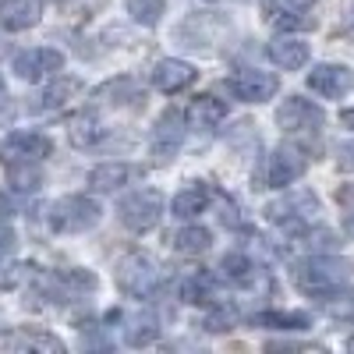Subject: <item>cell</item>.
<instances>
[{"instance_id": "7402d4cb", "label": "cell", "mask_w": 354, "mask_h": 354, "mask_svg": "<svg viewBox=\"0 0 354 354\" xmlns=\"http://www.w3.org/2000/svg\"><path fill=\"white\" fill-rule=\"evenodd\" d=\"M68 131H71V142L78 145V149H82V145L88 149V145H96V142L106 135V128L96 121L93 113H78L75 121H71V128H68Z\"/></svg>"}, {"instance_id": "9c48e42d", "label": "cell", "mask_w": 354, "mask_h": 354, "mask_svg": "<svg viewBox=\"0 0 354 354\" xmlns=\"http://www.w3.org/2000/svg\"><path fill=\"white\" fill-rule=\"evenodd\" d=\"M230 93L245 100V103H266L277 96V78L270 71H255V68H245L230 78Z\"/></svg>"}, {"instance_id": "cb8c5ba5", "label": "cell", "mask_w": 354, "mask_h": 354, "mask_svg": "<svg viewBox=\"0 0 354 354\" xmlns=\"http://www.w3.org/2000/svg\"><path fill=\"white\" fill-rule=\"evenodd\" d=\"M160 337V326H156V319L153 315H138L128 322V330H124V340L131 347H145V344H153Z\"/></svg>"}, {"instance_id": "ac0fdd59", "label": "cell", "mask_w": 354, "mask_h": 354, "mask_svg": "<svg viewBox=\"0 0 354 354\" xmlns=\"http://www.w3.org/2000/svg\"><path fill=\"white\" fill-rule=\"evenodd\" d=\"M39 21V8L32 0H8L4 8H0V25L8 28V32H21V28H32Z\"/></svg>"}, {"instance_id": "4316f807", "label": "cell", "mask_w": 354, "mask_h": 354, "mask_svg": "<svg viewBox=\"0 0 354 354\" xmlns=\"http://www.w3.org/2000/svg\"><path fill=\"white\" fill-rule=\"evenodd\" d=\"M259 326H273V330H305L308 319L305 315H283V312H262L255 315Z\"/></svg>"}, {"instance_id": "836d02e7", "label": "cell", "mask_w": 354, "mask_h": 354, "mask_svg": "<svg viewBox=\"0 0 354 354\" xmlns=\"http://www.w3.org/2000/svg\"><path fill=\"white\" fill-rule=\"evenodd\" d=\"M340 124L354 131V110H344V113H340Z\"/></svg>"}, {"instance_id": "9a60e30c", "label": "cell", "mask_w": 354, "mask_h": 354, "mask_svg": "<svg viewBox=\"0 0 354 354\" xmlns=\"http://www.w3.org/2000/svg\"><path fill=\"white\" fill-rule=\"evenodd\" d=\"M142 170L131 167V163H100L93 174H88V185H93L96 192H117L124 188L128 181H135Z\"/></svg>"}, {"instance_id": "2e32d148", "label": "cell", "mask_w": 354, "mask_h": 354, "mask_svg": "<svg viewBox=\"0 0 354 354\" xmlns=\"http://www.w3.org/2000/svg\"><path fill=\"white\" fill-rule=\"evenodd\" d=\"M188 121L198 124V128H216L227 121V103L216 100V96H195L192 106H188Z\"/></svg>"}, {"instance_id": "7a4b0ae2", "label": "cell", "mask_w": 354, "mask_h": 354, "mask_svg": "<svg viewBox=\"0 0 354 354\" xmlns=\"http://www.w3.org/2000/svg\"><path fill=\"white\" fill-rule=\"evenodd\" d=\"M117 287H121L128 298H153L163 287V273L149 255H124L117 266Z\"/></svg>"}, {"instance_id": "f1b7e54d", "label": "cell", "mask_w": 354, "mask_h": 354, "mask_svg": "<svg viewBox=\"0 0 354 354\" xmlns=\"http://www.w3.org/2000/svg\"><path fill=\"white\" fill-rule=\"evenodd\" d=\"M15 347H36V351H50V354H61V340L46 337V333H21L11 340Z\"/></svg>"}, {"instance_id": "8992f818", "label": "cell", "mask_w": 354, "mask_h": 354, "mask_svg": "<svg viewBox=\"0 0 354 354\" xmlns=\"http://www.w3.org/2000/svg\"><path fill=\"white\" fill-rule=\"evenodd\" d=\"M305 167H308V160H305L301 149L280 145V149H273L270 163H266V185L270 188H287V185H294L305 174Z\"/></svg>"}, {"instance_id": "ba28073f", "label": "cell", "mask_w": 354, "mask_h": 354, "mask_svg": "<svg viewBox=\"0 0 354 354\" xmlns=\"http://www.w3.org/2000/svg\"><path fill=\"white\" fill-rule=\"evenodd\" d=\"M326 121L322 106H315L312 100H301V96H287L283 106L277 110V124L283 131H308V128H319Z\"/></svg>"}, {"instance_id": "4dcf8cb0", "label": "cell", "mask_w": 354, "mask_h": 354, "mask_svg": "<svg viewBox=\"0 0 354 354\" xmlns=\"http://www.w3.org/2000/svg\"><path fill=\"white\" fill-rule=\"evenodd\" d=\"M337 160H340V170L354 174V145H340V153H337Z\"/></svg>"}, {"instance_id": "8fae6325", "label": "cell", "mask_w": 354, "mask_h": 354, "mask_svg": "<svg viewBox=\"0 0 354 354\" xmlns=\"http://www.w3.org/2000/svg\"><path fill=\"white\" fill-rule=\"evenodd\" d=\"M312 0H266L262 4V15L273 28H308L312 18Z\"/></svg>"}, {"instance_id": "6da1fadb", "label": "cell", "mask_w": 354, "mask_h": 354, "mask_svg": "<svg viewBox=\"0 0 354 354\" xmlns=\"http://www.w3.org/2000/svg\"><path fill=\"white\" fill-rule=\"evenodd\" d=\"M351 280V262L347 259H333V255H315L308 262H301L294 270V283L301 294L312 298H326V294L340 290V283Z\"/></svg>"}, {"instance_id": "d4e9b609", "label": "cell", "mask_w": 354, "mask_h": 354, "mask_svg": "<svg viewBox=\"0 0 354 354\" xmlns=\"http://www.w3.org/2000/svg\"><path fill=\"white\" fill-rule=\"evenodd\" d=\"M163 11H167V0H128V15H131L138 25H145V28L160 25Z\"/></svg>"}, {"instance_id": "1f68e13d", "label": "cell", "mask_w": 354, "mask_h": 354, "mask_svg": "<svg viewBox=\"0 0 354 354\" xmlns=\"http://www.w3.org/2000/svg\"><path fill=\"white\" fill-rule=\"evenodd\" d=\"M15 113H18V106H15L11 100H4V96H0V128H4V124H11V121H15Z\"/></svg>"}, {"instance_id": "5b68a950", "label": "cell", "mask_w": 354, "mask_h": 354, "mask_svg": "<svg viewBox=\"0 0 354 354\" xmlns=\"http://www.w3.org/2000/svg\"><path fill=\"white\" fill-rule=\"evenodd\" d=\"M64 68V53L50 50V46H36V50H21L15 53V75L25 82H39L46 75H57Z\"/></svg>"}, {"instance_id": "603a6c76", "label": "cell", "mask_w": 354, "mask_h": 354, "mask_svg": "<svg viewBox=\"0 0 354 354\" xmlns=\"http://www.w3.org/2000/svg\"><path fill=\"white\" fill-rule=\"evenodd\" d=\"M220 270H223V277L227 280H234V283H241V287H248L252 280H255V262L248 259V255H223V262H220Z\"/></svg>"}, {"instance_id": "52a82bcc", "label": "cell", "mask_w": 354, "mask_h": 354, "mask_svg": "<svg viewBox=\"0 0 354 354\" xmlns=\"http://www.w3.org/2000/svg\"><path fill=\"white\" fill-rule=\"evenodd\" d=\"M50 138L46 135H36V131H15L8 135V142L0 145V156L4 163H39L50 156Z\"/></svg>"}, {"instance_id": "d6a6232c", "label": "cell", "mask_w": 354, "mask_h": 354, "mask_svg": "<svg viewBox=\"0 0 354 354\" xmlns=\"http://www.w3.org/2000/svg\"><path fill=\"white\" fill-rule=\"evenodd\" d=\"M11 248H15V230L8 223H0V255L11 252Z\"/></svg>"}, {"instance_id": "e0dca14e", "label": "cell", "mask_w": 354, "mask_h": 354, "mask_svg": "<svg viewBox=\"0 0 354 354\" xmlns=\"http://www.w3.org/2000/svg\"><path fill=\"white\" fill-rule=\"evenodd\" d=\"M270 57H273L277 68L298 71V68L308 64V43H298V39H273V43H270Z\"/></svg>"}, {"instance_id": "5bb4252c", "label": "cell", "mask_w": 354, "mask_h": 354, "mask_svg": "<svg viewBox=\"0 0 354 354\" xmlns=\"http://www.w3.org/2000/svg\"><path fill=\"white\" fill-rule=\"evenodd\" d=\"M192 82H195V68L188 61H177V57H167V61H160L153 68V85L160 88V93H167V96L185 93Z\"/></svg>"}, {"instance_id": "3957f363", "label": "cell", "mask_w": 354, "mask_h": 354, "mask_svg": "<svg viewBox=\"0 0 354 354\" xmlns=\"http://www.w3.org/2000/svg\"><path fill=\"white\" fill-rule=\"evenodd\" d=\"M100 216H103V209H100L96 198L68 195V198H61L50 209V227L57 234H82V230H93L100 223Z\"/></svg>"}, {"instance_id": "7c38bea8", "label": "cell", "mask_w": 354, "mask_h": 354, "mask_svg": "<svg viewBox=\"0 0 354 354\" xmlns=\"http://www.w3.org/2000/svg\"><path fill=\"white\" fill-rule=\"evenodd\" d=\"M181 142H185V124H181V117L170 110V113L160 117V124L153 128V156H156V163L174 160L177 149H181Z\"/></svg>"}, {"instance_id": "44dd1931", "label": "cell", "mask_w": 354, "mask_h": 354, "mask_svg": "<svg viewBox=\"0 0 354 354\" xmlns=\"http://www.w3.org/2000/svg\"><path fill=\"white\" fill-rule=\"evenodd\" d=\"M209 245H213V234L205 227H185L174 238V248L181 255H202V252H209Z\"/></svg>"}, {"instance_id": "30bf717a", "label": "cell", "mask_w": 354, "mask_h": 354, "mask_svg": "<svg viewBox=\"0 0 354 354\" xmlns=\"http://www.w3.org/2000/svg\"><path fill=\"white\" fill-rule=\"evenodd\" d=\"M351 85H354V75L344 64H315L312 75H308V88H312V93H319V96H326V100L347 96Z\"/></svg>"}, {"instance_id": "277c9868", "label": "cell", "mask_w": 354, "mask_h": 354, "mask_svg": "<svg viewBox=\"0 0 354 354\" xmlns=\"http://www.w3.org/2000/svg\"><path fill=\"white\" fill-rule=\"evenodd\" d=\"M117 216H121V223L135 234H145L153 230L163 216V195L156 188H138L131 192L121 205H117Z\"/></svg>"}, {"instance_id": "e575fe53", "label": "cell", "mask_w": 354, "mask_h": 354, "mask_svg": "<svg viewBox=\"0 0 354 354\" xmlns=\"http://www.w3.org/2000/svg\"><path fill=\"white\" fill-rule=\"evenodd\" d=\"M347 230H351V234H354V216H351V220H347Z\"/></svg>"}, {"instance_id": "484cf974", "label": "cell", "mask_w": 354, "mask_h": 354, "mask_svg": "<svg viewBox=\"0 0 354 354\" xmlns=\"http://www.w3.org/2000/svg\"><path fill=\"white\" fill-rule=\"evenodd\" d=\"M8 181L18 192H36L39 181H43V174L36 170V163H8Z\"/></svg>"}, {"instance_id": "83f0119b", "label": "cell", "mask_w": 354, "mask_h": 354, "mask_svg": "<svg viewBox=\"0 0 354 354\" xmlns=\"http://www.w3.org/2000/svg\"><path fill=\"white\" fill-rule=\"evenodd\" d=\"M209 294H213V283H209V277H192V280H185V287H181V298L185 301H192V305H198V301H209Z\"/></svg>"}, {"instance_id": "d6986e66", "label": "cell", "mask_w": 354, "mask_h": 354, "mask_svg": "<svg viewBox=\"0 0 354 354\" xmlns=\"http://www.w3.org/2000/svg\"><path fill=\"white\" fill-rule=\"evenodd\" d=\"M205 205H209V188L205 185H195V188H185L181 195H174V202H170V216H177V220H192V216H198Z\"/></svg>"}, {"instance_id": "ffe728a7", "label": "cell", "mask_w": 354, "mask_h": 354, "mask_svg": "<svg viewBox=\"0 0 354 354\" xmlns=\"http://www.w3.org/2000/svg\"><path fill=\"white\" fill-rule=\"evenodd\" d=\"M78 96H82V82L71 78V75H57V82L39 96V100H43L39 106H43V110H61V106H68V103L78 100Z\"/></svg>"}, {"instance_id": "4fadbf2b", "label": "cell", "mask_w": 354, "mask_h": 354, "mask_svg": "<svg viewBox=\"0 0 354 354\" xmlns=\"http://www.w3.org/2000/svg\"><path fill=\"white\" fill-rule=\"evenodd\" d=\"M319 209V202L315 195L301 192V195H290L283 202H273V205H266V216H270L273 223H287V227H301L312 213Z\"/></svg>"}, {"instance_id": "f546056e", "label": "cell", "mask_w": 354, "mask_h": 354, "mask_svg": "<svg viewBox=\"0 0 354 354\" xmlns=\"http://www.w3.org/2000/svg\"><path fill=\"white\" fill-rule=\"evenodd\" d=\"M234 319H238V312H234V308H223V312H216V315L205 319V326H209V330H230Z\"/></svg>"}]
</instances>
